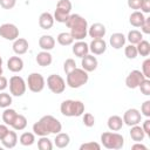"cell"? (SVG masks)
I'll use <instances>...</instances> for the list:
<instances>
[{
	"label": "cell",
	"mask_w": 150,
	"mask_h": 150,
	"mask_svg": "<svg viewBox=\"0 0 150 150\" xmlns=\"http://www.w3.org/2000/svg\"><path fill=\"white\" fill-rule=\"evenodd\" d=\"M62 130L61 122L52 115L42 116L33 124V132L38 136H48L50 134H59Z\"/></svg>",
	"instance_id": "cell-1"
},
{
	"label": "cell",
	"mask_w": 150,
	"mask_h": 150,
	"mask_svg": "<svg viewBox=\"0 0 150 150\" xmlns=\"http://www.w3.org/2000/svg\"><path fill=\"white\" fill-rule=\"evenodd\" d=\"M66 26L70 29L74 40H83L88 35V22L80 14H70L66 21Z\"/></svg>",
	"instance_id": "cell-2"
},
{
	"label": "cell",
	"mask_w": 150,
	"mask_h": 150,
	"mask_svg": "<svg viewBox=\"0 0 150 150\" xmlns=\"http://www.w3.org/2000/svg\"><path fill=\"white\" fill-rule=\"evenodd\" d=\"M60 111L67 117H79L84 112V104L79 100H64L60 105Z\"/></svg>",
	"instance_id": "cell-3"
},
{
	"label": "cell",
	"mask_w": 150,
	"mask_h": 150,
	"mask_svg": "<svg viewBox=\"0 0 150 150\" xmlns=\"http://www.w3.org/2000/svg\"><path fill=\"white\" fill-rule=\"evenodd\" d=\"M101 143L107 149L120 150L124 145V137L118 132L105 131L101 135Z\"/></svg>",
	"instance_id": "cell-4"
},
{
	"label": "cell",
	"mask_w": 150,
	"mask_h": 150,
	"mask_svg": "<svg viewBox=\"0 0 150 150\" xmlns=\"http://www.w3.org/2000/svg\"><path fill=\"white\" fill-rule=\"evenodd\" d=\"M88 80H89V75L82 68L76 67L74 70H71L70 73L67 74V86L73 89L84 86L88 82Z\"/></svg>",
	"instance_id": "cell-5"
},
{
	"label": "cell",
	"mask_w": 150,
	"mask_h": 150,
	"mask_svg": "<svg viewBox=\"0 0 150 150\" xmlns=\"http://www.w3.org/2000/svg\"><path fill=\"white\" fill-rule=\"evenodd\" d=\"M71 2L70 0H59L56 4V9L54 12V20L60 23H66L67 19L71 12Z\"/></svg>",
	"instance_id": "cell-6"
},
{
	"label": "cell",
	"mask_w": 150,
	"mask_h": 150,
	"mask_svg": "<svg viewBox=\"0 0 150 150\" xmlns=\"http://www.w3.org/2000/svg\"><path fill=\"white\" fill-rule=\"evenodd\" d=\"M26 89H27V83L21 76L13 75L9 79V91L13 96H16V97L22 96L26 93Z\"/></svg>",
	"instance_id": "cell-7"
},
{
	"label": "cell",
	"mask_w": 150,
	"mask_h": 150,
	"mask_svg": "<svg viewBox=\"0 0 150 150\" xmlns=\"http://www.w3.org/2000/svg\"><path fill=\"white\" fill-rule=\"evenodd\" d=\"M47 87L54 94H62L66 89V81L57 74H50L47 77Z\"/></svg>",
	"instance_id": "cell-8"
},
{
	"label": "cell",
	"mask_w": 150,
	"mask_h": 150,
	"mask_svg": "<svg viewBox=\"0 0 150 150\" xmlns=\"http://www.w3.org/2000/svg\"><path fill=\"white\" fill-rule=\"evenodd\" d=\"M27 86L32 93H40L43 90V88L46 86L45 77L40 73H32L28 75Z\"/></svg>",
	"instance_id": "cell-9"
},
{
	"label": "cell",
	"mask_w": 150,
	"mask_h": 150,
	"mask_svg": "<svg viewBox=\"0 0 150 150\" xmlns=\"http://www.w3.org/2000/svg\"><path fill=\"white\" fill-rule=\"evenodd\" d=\"M0 36L8 41H14L19 38V28L14 23H2L0 26Z\"/></svg>",
	"instance_id": "cell-10"
},
{
	"label": "cell",
	"mask_w": 150,
	"mask_h": 150,
	"mask_svg": "<svg viewBox=\"0 0 150 150\" xmlns=\"http://www.w3.org/2000/svg\"><path fill=\"white\" fill-rule=\"evenodd\" d=\"M144 79H146V77L143 75V73L141 70H137V69L131 70L128 74V76L125 77V86L129 89H136L144 81Z\"/></svg>",
	"instance_id": "cell-11"
},
{
	"label": "cell",
	"mask_w": 150,
	"mask_h": 150,
	"mask_svg": "<svg viewBox=\"0 0 150 150\" xmlns=\"http://www.w3.org/2000/svg\"><path fill=\"white\" fill-rule=\"evenodd\" d=\"M122 120H123L124 124H127L128 127H132V125L139 124V122L142 121V114L137 109L130 108L123 114V118Z\"/></svg>",
	"instance_id": "cell-12"
},
{
	"label": "cell",
	"mask_w": 150,
	"mask_h": 150,
	"mask_svg": "<svg viewBox=\"0 0 150 150\" xmlns=\"http://www.w3.org/2000/svg\"><path fill=\"white\" fill-rule=\"evenodd\" d=\"M105 33H107V28L103 23L95 22L90 27H88V35L93 39H102L104 38Z\"/></svg>",
	"instance_id": "cell-13"
},
{
	"label": "cell",
	"mask_w": 150,
	"mask_h": 150,
	"mask_svg": "<svg viewBox=\"0 0 150 150\" xmlns=\"http://www.w3.org/2000/svg\"><path fill=\"white\" fill-rule=\"evenodd\" d=\"M89 50L93 53V55H102L107 50V42L104 39H93L89 45Z\"/></svg>",
	"instance_id": "cell-14"
},
{
	"label": "cell",
	"mask_w": 150,
	"mask_h": 150,
	"mask_svg": "<svg viewBox=\"0 0 150 150\" xmlns=\"http://www.w3.org/2000/svg\"><path fill=\"white\" fill-rule=\"evenodd\" d=\"M81 66H82V69H84L87 73H90V71H94L97 68L98 61L94 55L87 54L86 56H83L81 59Z\"/></svg>",
	"instance_id": "cell-15"
},
{
	"label": "cell",
	"mask_w": 150,
	"mask_h": 150,
	"mask_svg": "<svg viewBox=\"0 0 150 150\" xmlns=\"http://www.w3.org/2000/svg\"><path fill=\"white\" fill-rule=\"evenodd\" d=\"M12 48H13V52L16 55H23L25 53H27V50L29 48V45H28V41L26 39L18 38L16 40H14Z\"/></svg>",
	"instance_id": "cell-16"
},
{
	"label": "cell",
	"mask_w": 150,
	"mask_h": 150,
	"mask_svg": "<svg viewBox=\"0 0 150 150\" xmlns=\"http://www.w3.org/2000/svg\"><path fill=\"white\" fill-rule=\"evenodd\" d=\"M73 53H74L75 56L82 59L83 56H86L89 53V45L86 43L84 41L80 40V41H77L73 45Z\"/></svg>",
	"instance_id": "cell-17"
},
{
	"label": "cell",
	"mask_w": 150,
	"mask_h": 150,
	"mask_svg": "<svg viewBox=\"0 0 150 150\" xmlns=\"http://www.w3.org/2000/svg\"><path fill=\"white\" fill-rule=\"evenodd\" d=\"M7 68L12 73H19L23 69V61L20 56H12L7 61Z\"/></svg>",
	"instance_id": "cell-18"
},
{
	"label": "cell",
	"mask_w": 150,
	"mask_h": 150,
	"mask_svg": "<svg viewBox=\"0 0 150 150\" xmlns=\"http://www.w3.org/2000/svg\"><path fill=\"white\" fill-rule=\"evenodd\" d=\"M125 41H127V39L122 33H114L109 38V43L115 49H121L122 47H124Z\"/></svg>",
	"instance_id": "cell-19"
},
{
	"label": "cell",
	"mask_w": 150,
	"mask_h": 150,
	"mask_svg": "<svg viewBox=\"0 0 150 150\" xmlns=\"http://www.w3.org/2000/svg\"><path fill=\"white\" fill-rule=\"evenodd\" d=\"M54 16L48 12H43L39 16V26L42 29H50L54 25Z\"/></svg>",
	"instance_id": "cell-20"
},
{
	"label": "cell",
	"mask_w": 150,
	"mask_h": 150,
	"mask_svg": "<svg viewBox=\"0 0 150 150\" xmlns=\"http://www.w3.org/2000/svg\"><path fill=\"white\" fill-rule=\"evenodd\" d=\"M36 63L41 67H47V66H50L52 62H53V56L52 54L48 52V50H42L40 53L36 54Z\"/></svg>",
	"instance_id": "cell-21"
},
{
	"label": "cell",
	"mask_w": 150,
	"mask_h": 150,
	"mask_svg": "<svg viewBox=\"0 0 150 150\" xmlns=\"http://www.w3.org/2000/svg\"><path fill=\"white\" fill-rule=\"evenodd\" d=\"M1 143H2L4 148H7V149L14 148L16 145V143H18V135H16V132L13 131V130H9L6 134V136L1 139Z\"/></svg>",
	"instance_id": "cell-22"
},
{
	"label": "cell",
	"mask_w": 150,
	"mask_h": 150,
	"mask_svg": "<svg viewBox=\"0 0 150 150\" xmlns=\"http://www.w3.org/2000/svg\"><path fill=\"white\" fill-rule=\"evenodd\" d=\"M39 46L42 50H52L55 47V39L52 35H42L39 39Z\"/></svg>",
	"instance_id": "cell-23"
},
{
	"label": "cell",
	"mask_w": 150,
	"mask_h": 150,
	"mask_svg": "<svg viewBox=\"0 0 150 150\" xmlns=\"http://www.w3.org/2000/svg\"><path fill=\"white\" fill-rule=\"evenodd\" d=\"M70 143V137L68 134L66 132H59L56 134L55 138H54V144L56 148H60V149H63V148H67Z\"/></svg>",
	"instance_id": "cell-24"
},
{
	"label": "cell",
	"mask_w": 150,
	"mask_h": 150,
	"mask_svg": "<svg viewBox=\"0 0 150 150\" xmlns=\"http://www.w3.org/2000/svg\"><path fill=\"white\" fill-rule=\"evenodd\" d=\"M123 124L124 123H123L122 117H120L117 115L110 116L108 118V122H107V125H108L109 130H111V131H118V130H121L122 127H123Z\"/></svg>",
	"instance_id": "cell-25"
},
{
	"label": "cell",
	"mask_w": 150,
	"mask_h": 150,
	"mask_svg": "<svg viewBox=\"0 0 150 150\" xmlns=\"http://www.w3.org/2000/svg\"><path fill=\"white\" fill-rule=\"evenodd\" d=\"M129 134H130L131 139L135 141V142H142L144 139V137H145V132L143 131L142 127L138 125V124L132 125L131 129H130V131H129Z\"/></svg>",
	"instance_id": "cell-26"
},
{
	"label": "cell",
	"mask_w": 150,
	"mask_h": 150,
	"mask_svg": "<svg viewBox=\"0 0 150 150\" xmlns=\"http://www.w3.org/2000/svg\"><path fill=\"white\" fill-rule=\"evenodd\" d=\"M144 20H145L144 14H143L142 12H138V11L132 12V13L130 14V16H129V22H130V25L134 26V27H141L142 23L144 22Z\"/></svg>",
	"instance_id": "cell-27"
},
{
	"label": "cell",
	"mask_w": 150,
	"mask_h": 150,
	"mask_svg": "<svg viewBox=\"0 0 150 150\" xmlns=\"http://www.w3.org/2000/svg\"><path fill=\"white\" fill-rule=\"evenodd\" d=\"M16 115H18V112H16L14 109L5 108V110H4V112H2V121H4V123L11 127L12 123L14 122Z\"/></svg>",
	"instance_id": "cell-28"
},
{
	"label": "cell",
	"mask_w": 150,
	"mask_h": 150,
	"mask_svg": "<svg viewBox=\"0 0 150 150\" xmlns=\"http://www.w3.org/2000/svg\"><path fill=\"white\" fill-rule=\"evenodd\" d=\"M14 130H23L26 127H27V118L23 116V115H20V114H18L16 115V117H15V120H14V122L12 123V125H11Z\"/></svg>",
	"instance_id": "cell-29"
},
{
	"label": "cell",
	"mask_w": 150,
	"mask_h": 150,
	"mask_svg": "<svg viewBox=\"0 0 150 150\" xmlns=\"http://www.w3.org/2000/svg\"><path fill=\"white\" fill-rule=\"evenodd\" d=\"M56 40H57V42H59L61 46H70V45H73V42H74V38L71 36L70 33H67V32L60 33V34L57 35Z\"/></svg>",
	"instance_id": "cell-30"
},
{
	"label": "cell",
	"mask_w": 150,
	"mask_h": 150,
	"mask_svg": "<svg viewBox=\"0 0 150 150\" xmlns=\"http://www.w3.org/2000/svg\"><path fill=\"white\" fill-rule=\"evenodd\" d=\"M136 48H137V53L141 56H148L150 54V43L146 40H141L136 45Z\"/></svg>",
	"instance_id": "cell-31"
},
{
	"label": "cell",
	"mask_w": 150,
	"mask_h": 150,
	"mask_svg": "<svg viewBox=\"0 0 150 150\" xmlns=\"http://www.w3.org/2000/svg\"><path fill=\"white\" fill-rule=\"evenodd\" d=\"M19 141L23 146H29V145L34 144V142H35V134L34 132H23V134H21Z\"/></svg>",
	"instance_id": "cell-32"
},
{
	"label": "cell",
	"mask_w": 150,
	"mask_h": 150,
	"mask_svg": "<svg viewBox=\"0 0 150 150\" xmlns=\"http://www.w3.org/2000/svg\"><path fill=\"white\" fill-rule=\"evenodd\" d=\"M131 45H137L141 40H143V33H141L139 30H136V29H132L128 33V36L125 38Z\"/></svg>",
	"instance_id": "cell-33"
},
{
	"label": "cell",
	"mask_w": 150,
	"mask_h": 150,
	"mask_svg": "<svg viewBox=\"0 0 150 150\" xmlns=\"http://www.w3.org/2000/svg\"><path fill=\"white\" fill-rule=\"evenodd\" d=\"M38 148L40 150H52L53 143L47 136H40V139L38 141Z\"/></svg>",
	"instance_id": "cell-34"
},
{
	"label": "cell",
	"mask_w": 150,
	"mask_h": 150,
	"mask_svg": "<svg viewBox=\"0 0 150 150\" xmlns=\"http://www.w3.org/2000/svg\"><path fill=\"white\" fill-rule=\"evenodd\" d=\"M124 55L128 59H136L137 55H138L136 46L135 45H131V43L128 45V46H125V48H124Z\"/></svg>",
	"instance_id": "cell-35"
},
{
	"label": "cell",
	"mask_w": 150,
	"mask_h": 150,
	"mask_svg": "<svg viewBox=\"0 0 150 150\" xmlns=\"http://www.w3.org/2000/svg\"><path fill=\"white\" fill-rule=\"evenodd\" d=\"M12 104V96L7 93H0V108H8Z\"/></svg>",
	"instance_id": "cell-36"
},
{
	"label": "cell",
	"mask_w": 150,
	"mask_h": 150,
	"mask_svg": "<svg viewBox=\"0 0 150 150\" xmlns=\"http://www.w3.org/2000/svg\"><path fill=\"white\" fill-rule=\"evenodd\" d=\"M82 122H83V124H84L86 127L91 128V127H94V124H95V117H94L93 114L86 112V114L83 115V117H82Z\"/></svg>",
	"instance_id": "cell-37"
},
{
	"label": "cell",
	"mask_w": 150,
	"mask_h": 150,
	"mask_svg": "<svg viewBox=\"0 0 150 150\" xmlns=\"http://www.w3.org/2000/svg\"><path fill=\"white\" fill-rule=\"evenodd\" d=\"M75 68H76V62H75V60H73V59H67V60L63 62V70H64L66 74L70 73V71L74 70Z\"/></svg>",
	"instance_id": "cell-38"
},
{
	"label": "cell",
	"mask_w": 150,
	"mask_h": 150,
	"mask_svg": "<svg viewBox=\"0 0 150 150\" xmlns=\"http://www.w3.org/2000/svg\"><path fill=\"white\" fill-rule=\"evenodd\" d=\"M101 145L97 142H87L80 145V150H100Z\"/></svg>",
	"instance_id": "cell-39"
},
{
	"label": "cell",
	"mask_w": 150,
	"mask_h": 150,
	"mask_svg": "<svg viewBox=\"0 0 150 150\" xmlns=\"http://www.w3.org/2000/svg\"><path fill=\"white\" fill-rule=\"evenodd\" d=\"M139 90L143 95L145 96H149L150 95V80L149 79H144V81L139 84Z\"/></svg>",
	"instance_id": "cell-40"
},
{
	"label": "cell",
	"mask_w": 150,
	"mask_h": 150,
	"mask_svg": "<svg viewBox=\"0 0 150 150\" xmlns=\"http://www.w3.org/2000/svg\"><path fill=\"white\" fill-rule=\"evenodd\" d=\"M143 75L146 77V79H150V59H145L142 63V70Z\"/></svg>",
	"instance_id": "cell-41"
},
{
	"label": "cell",
	"mask_w": 150,
	"mask_h": 150,
	"mask_svg": "<svg viewBox=\"0 0 150 150\" xmlns=\"http://www.w3.org/2000/svg\"><path fill=\"white\" fill-rule=\"evenodd\" d=\"M141 112L142 115H144L145 117H150V101L146 100L142 103V107H141Z\"/></svg>",
	"instance_id": "cell-42"
},
{
	"label": "cell",
	"mask_w": 150,
	"mask_h": 150,
	"mask_svg": "<svg viewBox=\"0 0 150 150\" xmlns=\"http://www.w3.org/2000/svg\"><path fill=\"white\" fill-rule=\"evenodd\" d=\"M16 4V0H0V6L4 9H12Z\"/></svg>",
	"instance_id": "cell-43"
},
{
	"label": "cell",
	"mask_w": 150,
	"mask_h": 150,
	"mask_svg": "<svg viewBox=\"0 0 150 150\" xmlns=\"http://www.w3.org/2000/svg\"><path fill=\"white\" fill-rule=\"evenodd\" d=\"M141 29H142V33L150 34V18H145L144 22L141 26Z\"/></svg>",
	"instance_id": "cell-44"
},
{
	"label": "cell",
	"mask_w": 150,
	"mask_h": 150,
	"mask_svg": "<svg viewBox=\"0 0 150 150\" xmlns=\"http://www.w3.org/2000/svg\"><path fill=\"white\" fill-rule=\"evenodd\" d=\"M142 1H143V0H128V6H129V8L137 11V9L141 8Z\"/></svg>",
	"instance_id": "cell-45"
},
{
	"label": "cell",
	"mask_w": 150,
	"mask_h": 150,
	"mask_svg": "<svg viewBox=\"0 0 150 150\" xmlns=\"http://www.w3.org/2000/svg\"><path fill=\"white\" fill-rule=\"evenodd\" d=\"M139 9H142V13H149L150 12V0H143Z\"/></svg>",
	"instance_id": "cell-46"
},
{
	"label": "cell",
	"mask_w": 150,
	"mask_h": 150,
	"mask_svg": "<svg viewBox=\"0 0 150 150\" xmlns=\"http://www.w3.org/2000/svg\"><path fill=\"white\" fill-rule=\"evenodd\" d=\"M142 129H143V131L145 132V136H150V120H149V118L143 122Z\"/></svg>",
	"instance_id": "cell-47"
},
{
	"label": "cell",
	"mask_w": 150,
	"mask_h": 150,
	"mask_svg": "<svg viewBox=\"0 0 150 150\" xmlns=\"http://www.w3.org/2000/svg\"><path fill=\"white\" fill-rule=\"evenodd\" d=\"M9 131L7 124H0V141L6 136V134Z\"/></svg>",
	"instance_id": "cell-48"
},
{
	"label": "cell",
	"mask_w": 150,
	"mask_h": 150,
	"mask_svg": "<svg viewBox=\"0 0 150 150\" xmlns=\"http://www.w3.org/2000/svg\"><path fill=\"white\" fill-rule=\"evenodd\" d=\"M7 86H8V80L5 76L0 75V91L5 90L7 88Z\"/></svg>",
	"instance_id": "cell-49"
},
{
	"label": "cell",
	"mask_w": 150,
	"mask_h": 150,
	"mask_svg": "<svg viewBox=\"0 0 150 150\" xmlns=\"http://www.w3.org/2000/svg\"><path fill=\"white\" fill-rule=\"evenodd\" d=\"M131 149H132V150H148V148H146L144 144H142L141 142H136V143L131 146Z\"/></svg>",
	"instance_id": "cell-50"
},
{
	"label": "cell",
	"mask_w": 150,
	"mask_h": 150,
	"mask_svg": "<svg viewBox=\"0 0 150 150\" xmlns=\"http://www.w3.org/2000/svg\"><path fill=\"white\" fill-rule=\"evenodd\" d=\"M0 75H2V57L0 55Z\"/></svg>",
	"instance_id": "cell-51"
}]
</instances>
